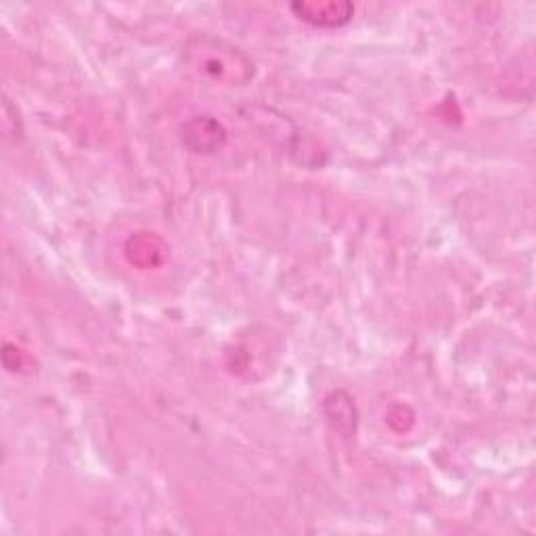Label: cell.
Returning <instances> with one entry per match:
<instances>
[{"instance_id": "5b68a950", "label": "cell", "mask_w": 536, "mask_h": 536, "mask_svg": "<svg viewBox=\"0 0 536 536\" xmlns=\"http://www.w3.org/2000/svg\"><path fill=\"white\" fill-rule=\"evenodd\" d=\"M327 405L335 409L333 413H329V417L338 419V430H344V423H346V432H350L354 428V423H356V413H354L352 400L348 396H344V402H342L340 392H338V394H333L327 400Z\"/></svg>"}, {"instance_id": "6da1fadb", "label": "cell", "mask_w": 536, "mask_h": 536, "mask_svg": "<svg viewBox=\"0 0 536 536\" xmlns=\"http://www.w3.org/2000/svg\"><path fill=\"white\" fill-rule=\"evenodd\" d=\"M185 59L199 74L229 86L248 84L254 78V63L248 55L208 34L193 36L187 42Z\"/></svg>"}, {"instance_id": "277c9868", "label": "cell", "mask_w": 536, "mask_h": 536, "mask_svg": "<svg viewBox=\"0 0 536 536\" xmlns=\"http://www.w3.org/2000/svg\"><path fill=\"white\" fill-rule=\"evenodd\" d=\"M164 252H166L164 243L153 233H139L137 237L130 239L128 248H126L130 262L141 266V268L158 266L164 258Z\"/></svg>"}, {"instance_id": "3957f363", "label": "cell", "mask_w": 536, "mask_h": 536, "mask_svg": "<svg viewBox=\"0 0 536 536\" xmlns=\"http://www.w3.org/2000/svg\"><path fill=\"white\" fill-rule=\"evenodd\" d=\"M292 9L302 21L317 28L346 26L354 15V7L350 3H298Z\"/></svg>"}, {"instance_id": "7a4b0ae2", "label": "cell", "mask_w": 536, "mask_h": 536, "mask_svg": "<svg viewBox=\"0 0 536 536\" xmlns=\"http://www.w3.org/2000/svg\"><path fill=\"white\" fill-rule=\"evenodd\" d=\"M183 139L195 153H214L227 141V132L210 116H199L183 128Z\"/></svg>"}]
</instances>
